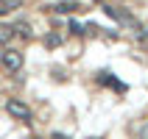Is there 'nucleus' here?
Segmentation results:
<instances>
[{
    "label": "nucleus",
    "mask_w": 148,
    "mask_h": 139,
    "mask_svg": "<svg viewBox=\"0 0 148 139\" xmlns=\"http://www.w3.org/2000/svg\"><path fill=\"white\" fill-rule=\"evenodd\" d=\"M53 78H59V81H64V70H59V67H53Z\"/></svg>",
    "instance_id": "nucleus-8"
},
{
    "label": "nucleus",
    "mask_w": 148,
    "mask_h": 139,
    "mask_svg": "<svg viewBox=\"0 0 148 139\" xmlns=\"http://www.w3.org/2000/svg\"><path fill=\"white\" fill-rule=\"evenodd\" d=\"M53 139H67V136H64V134H53Z\"/></svg>",
    "instance_id": "nucleus-10"
},
{
    "label": "nucleus",
    "mask_w": 148,
    "mask_h": 139,
    "mask_svg": "<svg viewBox=\"0 0 148 139\" xmlns=\"http://www.w3.org/2000/svg\"><path fill=\"white\" fill-rule=\"evenodd\" d=\"M11 36H14V28L11 25H0V45L11 42Z\"/></svg>",
    "instance_id": "nucleus-5"
},
{
    "label": "nucleus",
    "mask_w": 148,
    "mask_h": 139,
    "mask_svg": "<svg viewBox=\"0 0 148 139\" xmlns=\"http://www.w3.org/2000/svg\"><path fill=\"white\" fill-rule=\"evenodd\" d=\"M3 14H8V8L3 6V3H0V17H3Z\"/></svg>",
    "instance_id": "nucleus-9"
},
{
    "label": "nucleus",
    "mask_w": 148,
    "mask_h": 139,
    "mask_svg": "<svg viewBox=\"0 0 148 139\" xmlns=\"http://www.w3.org/2000/svg\"><path fill=\"white\" fill-rule=\"evenodd\" d=\"M145 31H148V28H145Z\"/></svg>",
    "instance_id": "nucleus-12"
},
{
    "label": "nucleus",
    "mask_w": 148,
    "mask_h": 139,
    "mask_svg": "<svg viewBox=\"0 0 148 139\" xmlns=\"http://www.w3.org/2000/svg\"><path fill=\"white\" fill-rule=\"evenodd\" d=\"M0 58H3V45H0Z\"/></svg>",
    "instance_id": "nucleus-11"
},
{
    "label": "nucleus",
    "mask_w": 148,
    "mask_h": 139,
    "mask_svg": "<svg viewBox=\"0 0 148 139\" xmlns=\"http://www.w3.org/2000/svg\"><path fill=\"white\" fill-rule=\"evenodd\" d=\"M14 33L20 36V39H31V36H34V33H31V25H28V22H17V25H14Z\"/></svg>",
    "instance_id": "nucleus-3"
},
{
    "label": "nucleus",
    "mask_w": 148,
    "mask_h": 139,
    "mask_svg": "<svg viewBox=\"0 0 148 139\" xmlns=\"http://www.w3.org/2000/svg\"><path fill=\"white\" fill-rule=\"evenodd\" d=\"M6 111L14 117V120H23V123H28V120H31V108L25 106L23 100H14V98H11V100L6 103Z\"/></svg>",
    "instance_id": "nucleus-1"
},
{
    "label": "nucleus",
    "mask_w": 148,
    "mask_h": 139,
    "mask_svg": "<svg viewBox=\"0 0 148 139\" xmlns=\"http://www.w3.org/2000/svg\"><path fill=\"white\" fill-rule=\"evenodd\" d=\"M3 6H6L8 11H14L17 6H23V0H3Z\"/></svg>",
    "instance_id": "nucleus-7"
},
{
    "label": "nucleus",
    "mask_w": 148,
    "mask_h": 139,
    "mask_svg": "<svg viewBox=\"0 0 148 139\" xmlns=\"http://www.w3.org/2000/svg\"><path fill=\"white\" fill-rule=\"evenodd\" d=\"M78 3H56V6H53V11H56V14H70V11H78Z\"/></svg>",
    "instance_id": "nucleus-4"
},
{
    "label": "nucleus",
    "mask_w": 148,
    "mask_h": 139,
    "mask_svg": "<svg viewBox=\"0 0 148 139\" xmlns=\"http://www.w3.org/2000/svg\"><path fill=\"white\" fill-rule=\"evenodd\" d=\"M45 45H48V47H59V45H62V36H59V33H48V36H45Z\"/></svg>",
    "instance_id": "nucleus-6"
},
{
    "label": "nucleus",
    "mask_w": 148,
    "mask_h": 139,
    "mask_svg": "<svg viewBox=\"0 0 148 139\" xmlns=\"http://www.w3.org/2000/svg\"><path fill=\"white\" fill-rule=\"evenodd\" d=\"M3 67H6L8 73H20L23 70V53L20 50H3Z\"/></svg>",
    "instance_id": "nucleus-2"
}]
</instances>
